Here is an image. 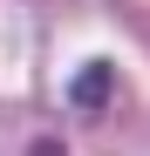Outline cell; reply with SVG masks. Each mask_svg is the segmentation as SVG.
I'll return each mask as SVG.
<instances>
[{"label":"cell","instance_id":"obj_1","mask_svg":"<svg viewBox=\"0 0 150 156\" xmlns=\"http://www.w3.org/2000/svg\"><path fill=\"white\" fill-rule=\"evenodd\" d=\"M109 82H116V68L109 61H89L82 75H75V102H82V109H103V102H109Z\"/></svg>","mask_w":150,"mask_h":156}]
</instances>
